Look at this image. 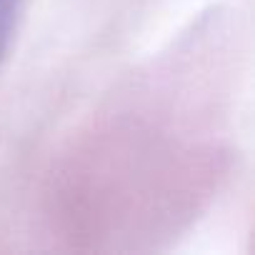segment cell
I'll return each mask as SVG.
<instances>
[{
  "label": "cell",
  "mask_w": 255,
  "mask_h": 255,
  "mask_svg": "<svg viewBox=\"0 0 255 255\" xmlns=\"http://www.w3.org/2000/svg\"><path fill=\"white\" fill-rule=\"evenodd\" d=\"M18 10H20V0H0V63L8 55L15 23H18Z\"/></svg>",
  "instance_id": "obj_1"
}]
</instances>
